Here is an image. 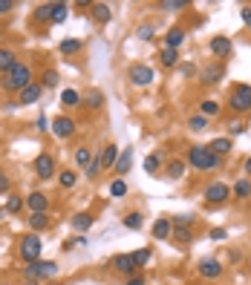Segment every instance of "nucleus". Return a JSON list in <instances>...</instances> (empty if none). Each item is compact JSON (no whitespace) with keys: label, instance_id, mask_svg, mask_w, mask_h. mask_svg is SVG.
<instances>
[{"label":"nucleus","instance_id":"nucleus-2","mask_svg":"<svg viewBox=\"0 0 251 285\" xmlns=\"http://www.w3.org/2000/svg\"><path fill=\"white\" fill-rule=\"evenodd\" d=\"M188 161H191V167H197V170H216V167H223V159L214 156V153L208 150V147H202V144H194V147L188 150Z\"/></svg>","mask_w":251,"mask_h":285},{"label":"nucleus","instance_id":"nucleus-34","mask_svg":"<svg viewBox=\"0 0 251 285\" xmlns=\"http://www.w3.org/2000/svg\"><path fill=\"white\" fill-rule=\"evenodd\" d=\"M75 182H78V176H75L72 170H64L61 176H58V185H61L64 190H70V187H75Z\"/></svg>","mask_w":251,"mask_h":285},{"label":"nucleus","instance_id":"nucleus-40","mask_svg":"<svg viewBox=\"0 0 251 285\" xmlns=\"http://www.w3.org/2000/svg\"><path fill=\"white\" fill-rule=\"evenodd\" d=\"M159 167H162V159L156 156V153L144 159V170H147V173H153V176H156V173H159Z\"/></svg>","mask_w":251,"mask_h":285},{"label":"nucleus","instance_id":"nucleus-1","mask_svg":"<svg viewBox=\"0 0 251 285\" xmlns=\"http://www.w3.org/2000/svg\"><path fill=\"white\" fill-rule=\"evenodd\" d=\"M32 84V69H29L26 63H15L9 72H3V89L6 92H20L23 87Z\"/></svg>","mask_w":251,"mask_h":285},{"label":"nucleus","instance_id":"nucleus-15","mask_svg":"<svg viewBox=\"0 0 251 285\" xmlns=\"http://www.w3.org/2000/svg\"><path fill=\"white\" fill-rule=\"evenodd\" d=\"M26 205L32 213H46V207H49V199H46V193H41V190H35V193H29Z\"/></svg>","mask_w":251,"mask_h":285},{"label":"nucleus","instance_id":"nucleus-33","mask_svg":"<svg viewBox=\"0 0 251 285\" xmlns=\"http://www.w3.org/2000/svg\"><path fill=\"white\" fill-rule=\"evenodd\" d=\"M171 239L176 242V245H191V242H194V233H191V231H176V228H173Z\"/></svg>","mask_w":251,"mask_h":285},{"label":"nucleus","instance_id":"nucleus-19","mask_svg":"<svg viewBox=\"0 0 251 285\" xmlns=\"http://www.w3.org/2000/svg\"><path fill=\"white\" fill-rule=\"evenodd\" d=\"M118 147L116 144H107V147H104V153H101L99 159H101V167H113V164H116V159H118Z\"/></svg>","mask_w":251,"mask_h":285},{"label":"nucleus","instance_id":"nucleus-48","mask_svg":"<svg viewBox=\"0 0 251 285\" xmlns=\"http://www.w3.org/2000/svg\"><path fill=\"white\" fill-rule=\"evenodd\" d=\"M136 35L142 38V41H150V38H153V26H150V23H144V26H139V32H136Z\"/></svg>","mask_w":251,"mask_h":285},{"label":"nucleus","instance_id":"nucleus-7","mask_svg":"<svg viewBox=\"0 0 251 285\" xmlns=\"http://www.w3.org/2000/svg\"><path fill=\"white\" fill-rule=\"evenodd\" d=\"M130 81H133L136 87H150L153 84V69L147 63H133L130 66Z\"/></svg>","mask_w":251,"mask_h":285},{"label":"nucleus","instance_id":"nucleus-4","mask_svg":"<svg viewBox=\"0 0 251 285\" xmlns=\"http://www.w3.org/2000/svg\"><path fill=\"white\" fill-rule=\"evenodd\" d=\"M228 104H231L234 113H251V87L248 84H237L228 95Z\"/></svg>","mask_w":251,"mask_h":285},{"label":"nucleus","instance_id":"nucleus-52","mask_svg":"<svg viewBox=\"0 0 251 285\" xmlns=\"http://www.w3.org/2000/svg\"><path fill=\"white\" fill-rule=\"evenodd\" d=\"M211 239H216V242L228 239V231H223V228H214V231H211Z\"/></svg>","mask_w":251,"mask_h":285},{"label":"nucleus","instance_id":"nucleus-46","mask_svg":"<svg viewBox=\"0 0 251 285\" xmlns=\"http://www.w3.org/2000/svg\"><path fill=\"white\" fill-rule=\"evenodd\" d=\"M6 210H9V213H20V210H23V199H20V196H12L9 202H6Z\"/></svg>","mask_w":251,"mask_h":285},{"label":"nucleus","instance_id":"nucleus-47","mask_svg":"<svg viewBox=\"0 0 251 285\" xmlns=\"http://www.w3.org/2000/svg\"><path fill=\"white\" fill-rule=\"evenodd\" d=\"M78 245H87V239H84V236H75V239H67V242H64V251H72V248H78Z\"/></svg>","mask_w":251,"mask_h":285},{"label":"nucleus","instance_id":"nucleus-39","mask_svg":"<svg viewBox=\"0 0 251 285\" xmlns=\"http://www.w3.org/2000/svg\"><path fill=\"white\" fill-rule=\"evenodd\" d=\"M101 104H104V95H101V92H90V95L84 98V104H81V107H92V110H99Z\"/></svg>","mask_w":251,"mask_h":285},{"label":"nucleus","instance_id":"nucleus-32","mask_svg":"<svg viewBox=\"0 0 251 285\" xmlns=\"http://www.w3.org/2000/svg\"><path fill=\"white\" fill-rule=\"evenodd\" d=\"M171 225L176 228V231H191V225H194V216H191V213H185V216H173Z\"/></svg>","mask_w":251,"mask_h":285},{"label":"nucleus","instance_id":"nucleus-28","mask_svg":"<svg viewBox=\"0 0 251 285\" xmlns=\"http://www.w3.org/2000/svg\"><path fill=\"white\" fill-rule=\"evenodd\" d=\"M61 104L64 107H81V95L75 89H64L61 92Z\"/></svg>","mask_w":251,"mask_h":285},{"label":"nucleus","instance_id":"nucleus-31","mask_svg":"<svg viewBox=\"0 0 251 285\" xmlns=\"http://www.w3.org/2000/svg\"><path fill=\"white\" fill-rule=\"evenodd\" d=\"M234 196L237 199H248L251 196V182L248 179H240V182L234 185Z\"/></svg>","mask_w":251,"mask_h":285},{"label":"nucleus","instance_id":"nucleus-42","mask_svg":"<svg viewBox=\"0 0 251 285\" xmlns=\"http://www.w3.org/2000/svg\"><path fill=\"white\" fill-rule=\"evenodd\" d=\"M188 127L194 130V133H199V130H205V127H208V118L205 116H191L188 118Z\"/></svg>","mask_w":251,"mask_h":285},{"label":"nucleus","instance_id":"nucleus-36","mask_svg":"<svg viewBox=\"0 0 251 285\" xmlns=\"http://www.w3.org/2000/svg\"><path fill=\"white\" fill-rule=\"evenodd\" d=\"M32 18H35V20H52V3H41Z\"/></svg>","mask_w":251,"mask_h":285},{"label":"nucleus","instance_id":"nucleus-41","mask_svg":"<svg viewBox=\"0 0 251 285\" xmlns=\"http://www.w3.org/2000/svg\"><path fill=\"white\" fill-rule=\"evenodd\" d=\"M41 87H49V89L58 87V72H55V69H46L44 75H41Z\"/></svg>","mask_w":251,"mask_h":285},{"label":"nucleus","instance_id":"nucleus-44","mask_svg":"<svg viewBox=\"0 0 251 285\" xmlns=\"http://www.w3.org/2000/svg\"><path fill=\"white\" fill-rule=\"evenodd\" d=\"M99 170H101V159H92L90 164L84 167V176H87V179H96V176H99Z\"/></svg>","mask_w":251,"mask_h":285},{"label":"nucleus","instance_id":"nucleus-53","mask_svg":"<svg viewBox=\"0 0 251 285\" xmlns=\"http://www.w3.org/2000/svg\"><path fill=\"white\" fill-rule=\"evenodd\" d=\"M228 130H231V135H240L242 130H245V124H242V121H234V124H228Z\"/></svg>","mask_w":251,"mask_h":285},{"label":"nucleus","instance_id":"nucleus-11","mask_svg":"<svg viewBox=\"0 0 251 285\" xmlns=\"http://www.w3.org/2000/svg\"><path fill=\"white\" fill-rule=\"evenodd\" d=\"M41 92H44V87L32 81L29 87H23V89L18 92V95H20V101H18V104H23V107H29V104H38V101H41Z\"/></svg>","mask_w":251,"mask_h":285},{"label":"nucleus","instance_id":"nucleus-3","mask_svg":"<svg viewBox=\"0 0 251 285\" xmlns=\"http://www.w3.org/2000/svg\"><path fill=\"white\" fill-rule=\"evenodd\" d=\"M23 274L32 279V282H38V279H52L55 274H58V262H52V259H35V262H29L26 268H23Z\"/></svg>","mask_w":251,"mask_h":285},{"label":"nucleus","instance_id":"nucleus-30","mask_svg":"<svg viewBox=\"0 0 251 285\" xmlns=\"http://www.w3.org/2000/svg\"><path fill=\"white\" fill-rule=\"evenodd\" d=\"M29 228H32V231H46V228H49L46 213H32L29 216Z\"/></svg>","mask_w":251,"mask_h":285},{"label":"nucleus","instance_id":"nucleus-25","mask_svg":"<svg viewBox=\"0 0 251 285\" xmlns=\"http://www.w3.org/2000/svg\"><path fill=\"white\" fill-rule=\"evenodd\" d=\"M142 225H144V216L139 213V210H133V213L124 216V228L127 231H142Z\"/></svg>","mask_w":251,"mask_h":285},{"label":"nucleus","instance_id":"nucleus-13","mask_svg":"<svg viewBox=\"0 0 251 285\" xmlns=\"http://www.w3.org/2000/svg\"><path fill=\"white\" fill-rule=\"evenodd\" d=\"M52 133L58 135V138H70V135L75 133V121H72V118H67V116H58L52 121Z\"/></svg>","mask_w":251,"mask_h":285},{"label":"nucleus","instance_id":"nucleus-17","mask_svg":"<svg viewBox=\"0 0 251 285\" xmlns=\"http://www.w3.org/2000/svg\"><path fill=\"white\" fill-rule=\"evenodd\" d=\"M130 161H133V150L127 147V150H121V153H118L116 164H113V167H116V173H118V176H124L127 170H130Z\"/></svg>","mask_w":251,"mask_h":285},{"label":"nucleus","instance_id":"nucleus-23","mask_svg":"<svg viewBox=\"0 0 251 285\" xmlns=\"http://www.w3.org/2000/svg\"><path fill=\"white\" fill-rule=\"evenodd\" d=\"M165 173H168V179H171V182L182 179V176H185V161H182V159H173L171 164H168V170H165Z\"/></svg>","mask_w":251,"mask_h":285},{"label":"nucleus","instance_id":"nucleus-18","mask_svg":"<svg viewBox=\"0 0 251 285\" xmlns=\"http://www.w3.org/2000/svg\"><path fill=\"white\" fill-rule=\"evenodd\" d=\"M182 41H185V29L173 26L168 35H165V49H176V46H182Z\"/></svg>","mask_w":251,"mask_h":285},{"label":"nucleus","instance_id":"nucleus-5","mask_svg":"<svg viewBox=\"0 0 251 285\" xmlns=\"http://www.w3.org/2000/svg\"><path fill=\"white\" fill-rule=\"evenodd\" d=\"M228 196H231V187L225 185V182H214V185L205 187V202L208 205H223Z\"/></svg>","mask_w":251,"mask_h":285},{"label":"nucleus","instance_id":"nucleus-16","mask_svg":"<svg viewBox=\"0 0 251 285\" xmlns=\"http://www.w3.org/2000/svg\"><path fill=\"white\" fill-rule=\"evenodd\" d=\"M208 150L214 153V156H219V159H223L225 153H231V150H234V141H231V135H223V138H214V141L208 144Z\"/></svg>","mask_w":251,"mask_h":285},{"label":"nucleus","instance_id":"nucleus-37","mask_svg":"<svg viewBox=\"0 0 251 285\" xmlns=\"http://www.w3.org/2000/svg\"><path fill=\"white\" fill-rule=\"evenodd\" d=\"M75 161H78L81 167H87V164L92 161V150L90 147H78V150H75Z\"/></svg>","mask_w":251,"mask_h":285},{"label":"nucleus","instance_id":"nucleus-56","mask_svg":"<svg viewBox=\"0 0 251 285\" xmlns=\"http://www.w3.org/2000/svg\"><path fill=\"white\" fill-rule=\"evenodd\" d=\"M245 173H248V176H251V156H248V159H245Z\"/></svg>","mask_w":251,"mask_h":285},{"label":"nucleus","instance_id":"nucleus-50","mask_svg":"<svg viewBox=\"0 0 251 285\" xmlns=\"http://www.w3.org/2000/svg\"><path fill=\"white\" fill-rule=\"evenodd\" d=\"M240 18H242V23L251 29V6H242V9H240Z\"/></svg>","mask_w":251,"mask_h":285},{"label":"nucleus","instance_id":"nucleus-29","mask_svg":"<svg viewBox=\"0 0 251 285\" xmlns=\"http://www.w3.org/2000/svg\"><path fill=\"white\" fill-rule=\"evenodd\" d=\"M188 6H191L188 0H162L159 3L162 12H179V9H188Z\"/></svg>","mask_w":251,"mask_h":285},{"label":"nucleus","instance_id":"nucleus-49","mask_svg":"<svg viewBox=\"0 0 251 285\" xmlns=\"http://www.w3.org/2000/svg\"><path fill=\"white\" fill-rule=\"evenodd\" d=\"M35 127L41 130V133H46V130H49V121H46V116H44V113H41V116L35 118Z\"/></svg>","mask_w":251,"mask_h":285},{"label":"nucleus","instance_id":"nucleus-21","mask_svg":"<svg viewBox=\"0 0 251 285\" xmlns=\"http://www.w3.org/2000/svg\"><path fill=\"white\" fill-rule=\"evenodd\" d=\"M171 231H173L171 219H159V222L153 225V236H156V239H168V236H171Z\"/></svg>","mask_w":251,"mask_h":285},{"label":"nucleus","instance_id":"nucleus-38","mask_svg":"<svg viewBox=\"0 0 251 285\" xmlns=\"http://www.w3.org/2000/svg\"><path fill=\"white\" fill-rule=\"evenodd\" d=\"M162 63L165 66H176L179 63V52L176 49H162Z\"/></svg>","mask_w":251,"mask_h":285},{"label":"nucleus","instance_id":"nucleus-57","mask_svg":"<svg viewBox=\"0 0 251 285\" xmlns=\"http://www.w3.org/2000/svg\"><path fill=\"white\" fill-rule=\"evenodd\" d=\"M0 216H3V210H0Z\"/></svg>","mask_w":251,"mask_h":285},{"label":"nucleus","instance_id":"nucleus-24","mask_svg":"<svg viewBox=\"0 0 251 285\" xmlns=\"http://www.w3.org/2000/svg\"><path fill=\"white\" fill-rule=\"evenodd\" d=\"M72 228L81 231V233L90 231V228H92V216L90 213H75V216H72Z\"/></svg>","mask_w":251,"mask_h":285},{"label":"nucleus","instance_id":"nucleus-27","mask_svg":"<svg viewBox=\"0 0 251 285\" xmlns=\"http://www.w3.org/2000/svg\"><path fill=\"white\" fill-rule=\"evenodd\" d=\"M61 55H75V52H81V41L78 38H67V41H61Z\"/></svg>","mask_w":251,"mask_h":285},{"label":"nucleus","instance_id":"nucleus-45","mask_svg":"<svg viewBox=\"0 0 251 285\" xmlns=\"http://www.w3.org/2000/svg\"><path fill=\"white\" fill-rule=\"evenodd\" d=\"M133 262H136V268H139V265H144V262H150V248L136 251V254H133Z\"/></svg>","mask_w":251,"mask_h":285},{"label":"nucleus","instance_id":"nucleus-26","mask_svg":"<svg viewBox=\"0 0 251 285\" xmlns=\"http://www.w3.org/2000/svg\"><path fill=\"white\" fill-rule=\"evenodd\" d=\"M216 113H219V104H216L214 98H205L202 104H199V116H205V118H214Z\"/></svg>","mask_w":251,"mask_h":285},{"label":"nucleus","instance_id":"nucleus-51","mask_svg":"<svg viewBox=\"0 0 251 285\" xmlns=\"http://www.w3.org/2000/svg\"><path fill=\"white\" fill-rule=\"evenodd\" d=\"M15 9V0H0V15H9Z\"/></svg>","mask_w":251,"mask_h":285},{"label":"nucleus","instance_id":"nucleus-6","mask_svg":"<svg viewBox=\"0 0 251 285\" xmlns=\"http://www.w3.org/2000/svg\"><path fill=\"white\" fill-rule=\"evenodd\" d=\"M20 257L26 259V262H35L41 257V239H38V233H29L20 239Z\"/></svg>","mask_w":251,"mask_h":285},{"label":"nucleus","instance_id":"nucleus-54","mask_svg":"<svg viewBox=\"0 0 251 285\" xmlns=\"http://www.w3.org/2000/svg\"><path fill=\"white\" fill-rule=\"evenodd\" d=\"M6 190H9V176L0 173V193H6Z\"/></svg>","mask_w":251,"mask_h":285},{"label":"nucleus","instance_id":"nucleus-12","mask_svg":"<svg viewBox=\"0 0 251 285\" xmlns=\"http://www.w3.org/2000/svg\"><path fill=\"white\" fill-rule=\"evenodd\" d=\"M113 268H116L118 274H127V276H133L139 271L133 262V254H118V257H113Z\"/></svg>","mask_w":251,"mask_h":285},{"label":"nucleus","instance_id":"nucleus-9","mask_svg":"<svg viewBox=\"0 0 251 285\" xmlns=\"http://www.w3.org/2000/svg\"><path fill=\"white\" fill-rule=\"evenodd\" d=\"M208 49H211V55H216V58H228V55L234 52V44H231V38L216 35V38H211Z\"/></svg>","mask_w":251,"mask_h":285},{"label":"nucleus","instance_id":"nucleus-35","mask_svg":"<svg viewBox=\"0 0 251 285\" xmlns=\"http://www.w3.org/2000/svg\"><path fill=\"white\" fill-rule=\"evenodd\" d=\"M67 12H70L67 3H52V20L55 23H64V20H67Z\"/></svg>","mask_w":251,"mask_h":285},{"label":"nucleus","instance_id":"nucleus-20","mask_svg":"<svg viewBox=\"0 0 251 285\" xmlns=\"http://www.w3.org/2000/svg\"><path fill=\"white\" fill-rule=\"evenodd\" d=\"M92 18L99 20V23H110V18H113V12H110L107 3H92Z\"/></svg>","mask_w":251,"mask_h":285},{"label":"nucleus","instance_id":"nucleus-43","mask_svg":"<svg viewBox=\"0 0 251 285\" xmlns=\"http://www.w3.org/2000/svg\"><path fill=\"white\" fill-rule=\"evenodd\" d=\"M127 193V185H124V179H116L113 185H110V196H116V199H121Z\"/></svg>","mask_w":251,"mask_h":285},{"label":"nucleus","instance_id":"nucleus-10","mask_svg":"<svg viewBox=\"0 0 251 285\" xmlns=\"http://www.w3.org/2000/svg\"><path fill=\"white\" fill-rule=\"evenodd\" d=\"M223 78H225V66L223 63H208L205 69L199 72V81H202V84H219Z\"/></svg>","mask_w":251,"mask_h":285},{"label":"nucleus","instance_id":"nucleus-22","mask_svg":"<svg viewBox=\"0 0 251 285\" xmlns=\"http://www.w3.org/2000/svg\"><path fill=\"white\" fill-rule=\"evenodd\" d=\"M15 63H18V55L12 49H0V72H9Z\"/></svg>","mask_w":251,"mask_h":285},{"label":"nucleus","instance_id":"nucleus-55","mask_svg":"<svg viewBox=\"0 0 251 285\" xmlns=\"http://www.w3.org/2000/svg\"><path fill=\"white\" fill-rule=\"evenodd\" d=\"M124 285H144V276H139V274H133L130 279H127Z\"/></svg>","mask_w":251,"mask_h":285},{"label":"nucleus","instance_id":"nucleus-14","mask_svg":"<svg viewBox=\"0 0 251 285\" xmlns=\"http://www.w3.org/2000/svg\"><path fill=\"white\" fill-rule=\"evenodd\" d=\"M199 274L205 276V279H219L223 276V265L216 259H202L199 262Z\"/></svg>","mask_w":251,"mask_h":285},{"label":"nucleus","instance_id":"nucleus-8","mask_svg":"<svg viewBox=\"0 0 251 285\" xmlns=\"http://www.w3.org/2000/svg\"><path fill=\"white\" fill-rule=\"evenodd\" d=\"M35 176L44 179V182L55 176V159L49 156V153H41V156L35 159Z\"/></svg>","mask_w":251,"mask_h":285}]
</instances>
